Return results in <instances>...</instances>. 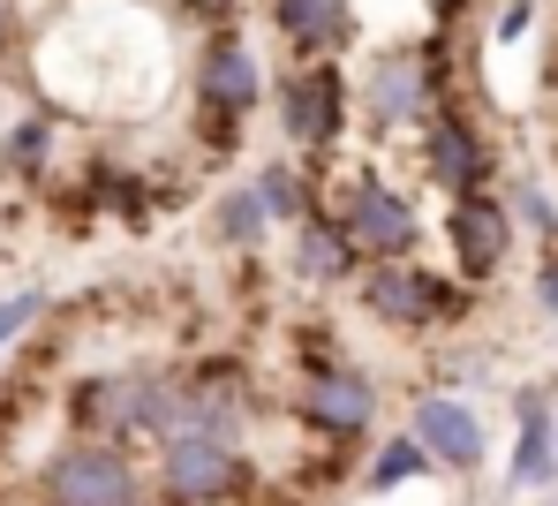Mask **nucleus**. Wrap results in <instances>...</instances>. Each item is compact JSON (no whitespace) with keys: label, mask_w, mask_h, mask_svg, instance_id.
<instances>
[{"label":"nucleus","mask_w":558,"mask_h":506,"mask_svg":"<svg viewBox=\"0 0 558 506\" xmlns=\"http://www.w3.org/2000/svg\"><path fill=\"white\" fill-rule=\"evenodd\" d=\"M265 92H272V69L257 53L250 31H204L196 53H189V144L196 159L227 167L250 136V121L265 113Z\"/></svg>","instance_id":"1"},{"label":"nucleus","mask_w":558,"mask_h":506,"mask_svg":"<svg viewBox=\"0 0 558 506\" xmlns=\"http://www.w3.org/2000/svg\"><path fill=\"white\" fill-rule=\"evenodd\" d=\"M287 415L332 461H363V446H371L377 423H385V386H377L371 363H355L340 348H302V371L287 386Z\"/></svg>","instance_id":"2"},{"label":"nucleus","mask_w":558,"mask_h":506,"mask_svg":"<svg viewBox=\"0 0 558 506\" xmlns=\"http://www.w3.org/2000/svg\"><path fill=\"white\" fill-rule=\"evenodd\" d=\"M61 438H98V446H159L174 431V363H121L69 378L61 394Z\"/></svg>","instance_id":"3"},{"label":"nucleus","mask_w":558,"mask_h":506,"mask_svg":"<svg viewBox=\"0 0 558 506\" xmlns=\"http://www.w3.org/2000/svg\"><path fill=\"white\" fill-rule=\"evenodd\" d=\"M272 129L279 144H287V159H302L317 182H325V167L332 159H348V144H355V84H348V61H310V69H272Z\"/></svg>","instance_id":"4"},{"label":"nucleus","mask_w":558,"mask_h":506,"mask_svg":"<svg viewBox=\"0 0 558 506\" xmlns=\"http://www.w3.org/2000/svg\"><path fill=\"white\" fill-rule=\"evenodd\" d=\"M355 310L371 317L377 333H392V340H446V333H461L468 317H475V288H461L446 265H430V257H400V265H363V280L348 288Z\"/></svg>","instance_id":"5"},{"label":"nucleus","mask_w":558,"mask_h":506,"mask_svg":"<svg viewBox=\"0 0 558 506\" xmlns=\"http://www.w3.org/2000/svg\"><path fill=\"white\" fill-rule=\"evenodd\" d=\"M144 492L167 506H257L265 499V469L250 446L234 438H204V431H174L151 446Z\"/></svg>","instance_id":"6"},{"label":"nucleus","mask_w":558,"mask_h":506,"mask_svg":"<svg viewBox=\"0 0 558 506\" xmlns=\"http://www.w3.org/2000/svg\"><path fill=\"white\" fill-rule=\"evenodd\" d=\"M325 212L340 219V234L355 242L363 265H400V257H423V204L415 190L385 182L377 159H355L340 190H325Z\"/></svg>","instance_id":"7"},{"label":"nucleus","mask_w":558,"mask_h":506,"mask_svg":"<svg viewBox=\"0 0 558 506\" xmlns=\"http://www.w3.org/2000/svg\"><path fill=\"white\" fill-rule=\"evenodd\" d=\"M257 415H265V394H257L250 356H234V348H204V356L174 363V431H204V438H234V446H250ZM174 431H167V438H174Z\"/></svg>","instance_id":"8"},{"label":"nucleus","mask_w":558,"mask_h":506,"mask_svg":"<svg viewBox=\"0 0 558 506\" xmlns=\"http://www.w3.org/2000/svg\"><path fill=\"white\" fill-rule=\"evenodd\" d=\"M415 182H423V190H438L446 204L506 182V152H498L490 121L475 113V99L438 106V113L415 129Z\"/></svg>","instance_id":"9"},{"label":"nucleus","mask_w":558,"mask_h":506,"mask_svg":"<svg viewBox=\"0 0 558 506\" xmlns=\"http://www.w3.org/2000/svg\"><path fill=\"white\" fill-rule=\"evenodd\" d=\"M144 499V454L98 446V438H53L31 461V506H136Z\"/></svg>","instance_id":"10"},{"label":"nucleus","mask_w":558,"mask_h":506,"mask_svg":"<svg viewBox=\"0 0 558 506\" xmlns=\"http://www.w3.org/2000/svg\"><path fill=\"white\" fill-rule=\"evenodd\" d=\"M438 242H446V273L475 288V296H490L506 273H513V250H521V234H513V212L498 190H475V197H453L438 212Z\"/></svg>","instance_id":"11"},{"label":"nucleus","mask_w":558,"mask_h":506,"mask_svg":"<svg viewBox=\"0 0 558 506\" xmlns=\"http://www.w3.org/2000/svg\"><path fill=\"white\" fill-rule=\"evenodd\" d=\"M400 431H408V438L430 454V469L453 477V484H468V477L490 469V423H483V408L461 401V394L423 386V394L408 401V423H400Z\"/></svg>","instance_id":"12"},{"label":"nucleus","mask_w":558,"mask_h":506,"mask_svg":"<svg viewBox=\"0 0 558 506\" xmlns=\"http://www.w3.org/2000/svg\"><path fill=\"white\" fill-rule=\"evenodd\" d=\"M265 31L279 38L287 69L355 61L363 53V8L355 0H265Z\"/></svg>","instance_id":"13"},{"label":"nucleus","mask_w":558,"mask_h":506,"mask_svg":"<svg viewBox=\"0 0 558 506\" xmlns=\"http://www.w3.org/2000/svg\"><path fill=\"white\" fill-rule=\"evenodd\" d=\"M551 394L513 386V446H506V492L513 499H551L558 492V446H551Z\"/></svg>","instance_id":"14"},{"label":"nucleus","mask_w":558,"mask_h":506,"mask_svg":"<svg viewBox=\"0 0 558 506\" xmlns=\"http://www.w3.org/2000/svg\"><path fill=\"white\" fill-rule=\"evenodd\" d=\"M287 280L310 288V296H340V288L363 280V257H355V242L340 234V219H332L325 204H317L302 227H287Z\"/></svg>","instance_id":"15"},{"label":"nucleus","mask_w":558,"mask_h":506,"mask_svg":"<svg viewBox=\"0 0 558 506\" xmlns=\"http://www.w3.org/2000/svg\"><path fill=\"white\" fill-rule=\"evenodd\" d=\"M53 167H61V121H53L46 106L15 113V121L0 129V182H15V190H46Z\"/></svg>","instance_id":"16"},{"label":"nucleus","mask_w":558,"mask_h":506,"mask_svg":"<svg viewBox=\"0 0 558 506\" xmlns=\"http://www.w3.org/2000/svg\"><path fill=\"white\" fill-rule=\"evenodd\" d=\"M204 234H211V250H219V257L257 265V257H265V242H272L279 227L265 219V204H257V190H250V182H227L219 197L204 204Z\"/></svg>","instance_id":"17"},{"label":"nucleus","mask_w":558,"mask_h":506,"mask_svg":"<svg viewBox=\"0 0 558 506\" xmlns=\"http://www.w3.org/2000/svg\"><path fill=\"white\" fill-rule=\"evenodd\" d=\"M242 182L257 190V204H265V219H272L279 234H287V227H302V219L325 204V182H317L302 159H287V152H265V159H257Z\"/></svg>","instance_id":"18"},{"label":"nucleus","mask_w":558,"mask_h":506,"mask_svg":"<svg viewBox=\"0 0 558 506\" xmlns=\"http://www.w3.org/2000/svg\"><path fill=\"white\" fill-rule=\"evenodd\" d=\"M438 469H430V454L408 438V431H377L371 446H363V461H355V492L363 499H392V492H408V484H430Z\"/></svg>","instance_id":"19"},{"label":"nucleus","mask_w":558,"mask_h":506,"mask_svg":"<svg viewBox=\"0 0 558 506\" xmlns=\"http://www.w3.org/2000/svg\"><path fill=\"white\" fill-rule=\"evenodd\" d=\"M498 197H506V212H513V234H521V242L558 250V190L544 182V174H506Z\"/></svg>","instance_id":"20"},{"label":"nucleus","mask_w":558,"mask_h":506,"mask_svg":"<svg viewBox=\"0 0 558 506\" xmlns=\"http://www.w3.org/2000/svg\"><path fill=\"white\" fill-rule=\"evenodd\" d=\"M46 317H53V296H46V288H8V296H0V356L23 348Z\"/></svg>","instance_id":"21"},{"label":"nucleus","mask_w":558,"mask_h":506,"mask_svg":"<svg viewBox=\"0 0 558 506\" xmlns=\"http://www.w3.org/2000/svg\"><path fill=\"white\" fill-rule=\"evenodd\" d=\"M536 23H544V0H498V8L483 15V31H475V38L506 53V46H521V38H536Z\"/></svg>","instance_id":"22"},{"label":"nucleus","mask_w":558,"mask_h":506,"mask_svg":"<svg viewBox=\"0 0 558 506\" xmlns=\"http://www.w3.org/2000/svg\"><path fill=\"white\" fill-rule=\"evenodd\" d=\"M242 8H250V0H167V15L189 23L196 38H204V31H242Z\"/></svg>","instance_id":"23"},{"label":"nucleus","mask_w":558,"mask_h":506,"mask_svg":"<svg viewBox=\"0 0 558 506\" xmlns=\"http://www.w3.org/2000/svg\"><path fill=\"white\" fill-rule=\"evenodd\" d=\"M529 303L558 325V250H536V265H529Z\"/></svg>","instance_id":"24"},{"label":"nucleus","mask_w":558,"mask_h":506,"mask_svg":"<svg viewBox=\"0 0 558 506\" xmlns=\"http://www.w3.org/2000/svg\"><path fill=\"white\" fill-rule=\"evenodd\" d=\"M15 23H23V8H15V0H0V53L15 46Z\"/></svg>","instance_id":"25"},{"label":"nucleus","mask_w":558,"mask_h":506,"mask_svg":"<svg viewBox=\"0 0 558 506\" xmlns=\"http://www.w3.org/2000/svg\"><path fill=\"white\" fill-rule=\"evenodd\" d=\"M544 92H551V99H558V53H551V61H544Z\"/></svg>","instance_id":"26"},{"label":"nucleus","mask_w":558,"mask_h":506,"mask_svg":"<svg viewBox=\"0 0 558 506\" xmlns=\"http://www.w3.org/2000/svg\"><path fill=\"white\" fill-rule=\"evenodd\" d=\"M136 506H167V499H151V492H144V499H136Z\"/></svg>","instance_id":"27"},{"label":"nucleus","mask_w":558,"mask_h":506,"mask_svg":"<svg viewBox=\"0 0 558 506\" xmlns=\"http://www.w3.org/2000/svg\"><path fill=\"white\" fill-rule=\"evenodd\" d=\"M551 446H558V415H551Z\"/></svg>","instance_id":"28"},{"label":"nucleus","mask_w":558,"mask_h":506,"mask_svg":"<svg viewBox=\"0 0 558 506\" xmlns=\"http://www.w3.org/2000/svg\"><path fill=\"white\" fill-rule=\"evenodd\" d=\"M551 167H558V136H551Z\"/></svg>","instance_id":"29"},{"label":"nucleus","mask_w":558,"mask_h":506,"mask_svg":"<svg viewBox=\"0 0 558 506\" xmlns=\"http://www.w3.org/2000/svg\"><path fill=\"white\" fill-rule=\"evenodd\" d=\"M544 506H558V492H551V499H544Z\"/></svg>","instance_id":"30"},{"label":"nucleus","mask_w":558,"mask_h":506,"mask_svg":"<svg viewBox=\"0 0 558 506\" xmlns=\"http://www.w3.org/2000/svg\"><path fill=\"white\" fill-rule=\"evenodd\" d=\"M257 506H272V499H257Z\"/></svg>","instance_id":"31"}]
</instances>
